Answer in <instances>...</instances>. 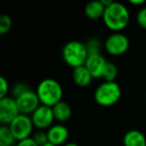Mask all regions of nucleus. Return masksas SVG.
Segmentation results:
<instances>
[{
    "label": "nucleus",
    "instance_id": "f257e3e1",
    "mask_svg": "<svg viewBox=\"0 0 146 146\" xmlns=\"http://www.w3.org/2000/svg\"><path fill=\"white\" fill-rule=\"evenodd\" d=\"M130 15L129 10L124 4L113 1L110 6L106 7L104 17V23L110 30L113 32H120L129 23Z\"/></svg>",
    "mask_w": 146,
    "mask_h": 146
},
{
    "label": "nucleus",
    "instance_id": "f03ea898",
    "mask_svg": "<svg viewBox=\"0 0 146 146\" xmlns=\"http://www.w3.org/2000/svg\"><path fill=\"white\" fill-rule=\"evenodd\" d=\"M36 93L42 105L53 107L63 98V87L61 83L53 78H46L39 82Z\"/></svg>",
    "mask_w": 146,
    "mask_h": 146
},
{
    "label": "nucleus",
    "instance_id": "7ed1b4c3",
    "mask_svg": "<svg viewBox=\"0 0 146 146\" xmlns=\"http://www.w3.org/2000/svg\"><path fill=\"white\" fill-rule=\"evenodd\" d=\"M62 56L70 67L77 68L85 65L88 53L85 43L78 40H71L64 45Z\"/></svg>",
    "mask_w": 146,
    "mask_h": 146
},
{
    "label": "nucleus",
    "instance_id": "20e7f679",
    "mask_svg": "<svg viewBox=\"0 0 146 146\" xmlns=\"http://www.w3.org/2000/svg\"><path fill=\"white\" fill-rule=\"evenodd\" d=\"M94 97L98 105L110 107L119 101L121 97V88L115 81H104L96 89Z\"/></svg>",
    "mask_w": 146,
    "mask_h": 146
},
{
    "label": "nucleus",
    "instance_id": "39448f33",
    "mask_svg": "<svg viewBox=\"0 0 146 146\" xmlns=\"http://www.w3.org/2000/svg\"><path fill=\"white\" fill-rule=\"evenodd\" d=\"M8 126L14 138L17 141L31 137L33 128H34V124H33L30 115L21 114V113Z\"/></svg>",
    "mask_w": 146,
    "mask_h": 146
},
{
    "label": "nucleus",
    "instance_id": "423d86ee",
    "mask_svg": "<svg viewBox=\"0 0 146 146\" xmlns=\"http://www.w3.org/2000/svg\"><path fill=\"white\" fill-rule=\"evenodd\" d=\"M104 48L108 54L112 56H120L129 48V39L121 32H113L106 38Z\"/></svg>",
    "mask_w": 146,
    "mask_h": 146
},
{
    "label": "nucleus",
    "instance_id": "0eeeda50",
    "mask_svg": "<svg viewBox=\"0 0 146 146\" xmlns=\"http://www.w3.org/2000/svg\"><path fill=\"white\" fill-rule=\"evenodd\" d=\"M34 127H37L39 130H48L53 125L55 120L53 108L41 104L32 114L30 115Z\"/></svg>",
    "mask_w": 146,
    "mask_h": 146
},
{
    "label": "nucleus",
    "instance_id": "6e6552de",
    "mask_svg": "<svg viewBox=\"0 0 146 146\" xmlns=\"http://www.w3.org/2000/svg\"><path fill=\"white\" fill-rule=\"evenodd\" d=\"M15 100L19 112L25 115H31L41 105L36 91H33L32 89L26 91Z\"/></svg>",
    "mask_w": 146,
    "mask_h": 146
},
{
    "label": "nucleus",
    "instance_id": "1a4fd4ad",
    "mask_svg": "<svg viewBox=\"0 0 146 146\" xmlns=\"http://www.w3.org/2000/svg\"><path fill=\"white\" fill-rule=\"evenodd\" d=\"M20 114L16 100L12 96H6L0 100V123L9 125Z\"/></svg>",
    "mask_w": 146,
    "mask_h": 146
},
{
    "label": "nucleus",
    "instance_id": "9d476101",
    "mask_svg": "<svg viewBox=\"0 0 146 146\" xmlns=\"http://www.w3.org/2000/svg\"><path fill=\"white\" fill-rule=\"evenodd\" d=\"M108 61L102 54L88 55L85 66L88 68L92 78H102Z\"/></svg>",
    "mask_w": 146,
    "mask_h": 146
},
{
    "label": "nucleus",
    "instance_id": "9b49d317",
    "mask_svg": "<svg viewBox=\"0 0 146 146\" xmlns=\"http://www.w3.org/2000/svg\"><path fill=\"white\" fill-rule=\"evenodd\" d=\"M47 135H48V139L50 143L62 146L67 143V140L69 138V130L62 123L53 124L47 130Z\"/></svg>",
    "mask_w": 146,
    "mask_h": 146
},
{
    "label": "nucleus",
    "instance_id": "f8f14e48",
    "mask_svg": "<svg viewBox=\"0 0 146 146\" xmlns=\"http://www.w3.org/2000/svg\"><path fill=\"white\" fill-rule=\"evenodd\" d=\"M106 6L102 4V0H94L86 5L85 14L88 18L92 20H98L104 17Z\"/></svg>",
    "mask_w": 146,
    "mask_h": 146
},
{
    "label": "nucleus",
    "instance_id": "ddd939ff",
    "mask_svg": "<svg viewBox=\"0 0 146 146\" xmlns=\"http://www.w3.org/2000/svg\"><path fill=\"white\" fill-rule=\"evenodd\" d=\"M94 79L92 74L88 70V68L83 65V66L74 68L73 71V80L76 83V85L80 87H87L92 83V80Z\"/></svg>",
    "mask_w": 146,
    "mask_h": 146
},
{
    "label": "nucleus",
    "instance_id": "4468645a",
    "mask_svg": "<svg viewBox=\"0 0 146 146\" xmlns=\"http://www.w3.org/2000/svg\"><path fill=\"white\" fill-rule=\"evenodd\" d=\"M124 146H146V137L141 131L132 129L127 131L123 136Z\"/></svg>",
    "mask_w": 146,
    "mask_h": 146
},
{
    "label": "nucleus",
    "instance_id": "2eb2a0df",
    "mask_svg": "<svg viewBox=\"0 0 146 146\" xmlns=\"http://www.w3.org/2000/svg\"><path fill=\"white\" fill-rule=\"evenodd\" d=\"M53 113H54L55 120L59 121L60 123H63L68 121L72 116V108L70 104L66 101H60L55 106H53Z\"/></svg>",
    "mask_w": 146,
    "mask_h": 146
},
{
    "label": "nucleus",
    "instance_id": "dca6fc26",
    "mask_svg": "<svg viewBox=\"0 0 146 146\" xmlns=\"http://www.w3.org/2000/svg\"><path fill=\"white\" fill-rule=\"evenodd\" d=\"M14 138L8 125H0V146H13Z\"/></svg>",
    "mask_w": 146,
    "mask_h": 146
},
{
    "label": "nucleus",
    "instance_id": "f3484780",
    "mask_svg": "<svg viewBox=\"0 0 146 146\" xmlns=\"http://www.w3.org/2000/svg\"><path fill=\"white\" fill-rule=\"evenodd\" d=\"M117 73H118V70H117L116 65L112 62H108L102 78L104 79V81L112 82V81L115 80Z\"/></svg>",
    "mask_w": 146,
    "mask_h": 146
},
{
    "label": "nucleus",
    "instance_id": "a211bd4d",
    "mask_svg": "<svg viewBox=\"0 0 146 146\" xmlns=\"http://www.w3.org/2000/svg\"><path fill=\"white\" fill-rule=\"evenodd\" d=\"M88 55L92 54H100L102 50V43L98 38H90L85 43Z\"/></svg>",
    "mask_w": 146,
    "mask_h": 146
},
{
    "label": "nucleus",
    "instance_id": "6ab92c4d",
    "mask_svg": "<svg viewBox=\"0 0 146 146\" xmlns=\"http://www.w3.org/2000/svg\"><path fill=\"white\" fill-rule=\"evenodd\" d=\"M12 27V19L8 14H0V35H5Z\"/></svg>",
    "mask_w": 146,
    "mask_h": 146
},
{
    "label": "nucleus",
    "instance_id": "aec40b11",
    "mask_svg": "<svg viewBox=\"0 0 146 146\" xmlns=\"http://www.w3.org/2000/svg\"><path fill=\"white\" fill-rule=\"evenodd\" d=\"M30 90V87L24 82H17L13 85V87L11 88V93L12 97L14 99H16L17 97H19L20 95H22L23 93H25L26 91Z\"/></svg>",
    "mask_w": 146,
    "mask_h": 146
},
{
    "label": "nucleus",
    "instance_id": "412c9836",
    "mask_svg": "<svg viewBox=\"0 0 146 146\" xmlns=\"http://www.w3.org/2000/svg\"><path fill=\"white\" fill-rule=\"evenodd\" d=\"M33 139L35 140V142L37 143L39 146H43L49 142L48 135H47V131L44 130H38L37 132L34 133L33 135Z\"/></svg>",
    "mask_w": 146,
    "mask_h": 146
},
{
    "label": "nucleus",
    "instance_id": "4be33fe9",
    "mask_svg": "<svg viewBox=\"0 0 146 146\" xmlns=\"http://www.w3.org/2000/svg\"><path fill=\"white\" fill-rule=\"evenodd\" d=\"M136 21L141 28L146 30V7H141L136 13Z\"/></svg>",
    "mask_w": 146,
    "mask_h": 146
},
{
    "label": "nucleus",
    "instance_id": "5701e85b",
    "mask_svg": "<svg viewBox=\"0 0 146 146\" xmlns=\"http://www.w3.org/2000/svg\"><path fill=\"white\" fill-rule=\"evenodd\" d=\"M9 83H8L7 79L3 76L0 75V100L6 97L9 92Z\"/></svg>",
    "mask_w": 146,
    "mask_h": 146
},
{
    "label": "nucleus",
    "instance_id": "b1692460",
    "mask_svg": "<svg viewBox=\"0 0 146 146\" xmlns=\"http://www.w3.org/2000/svg\"><path fill=\"white\" fill-rule=\"evenodd\" d=\"M15 146H39V145L35 142L33 137H28V138L17 141V143L15 144Z\"/></svg>",
    "mask_w": 146,
    "mask_h": 146
},
{
    "label": "nucleus",
    "instance_id": "393cba45",
    "mask_svg": "<svg viewBox=\"0 0 146 146\" xmlns=\"http://www.w3.org/2000/svg\"><path fill=\"white\" fill-rule=\"evenodd\" d=\"M129 3L134 6H142L145 3V0H130Z\"/></svg>",
    "mask_w": 146,
    "mask_h": 146
},
{
    "label": "nucleus",
    "instance_id": "a878e982",
    "mask_svg": "<svg viewBox=\"0 0 146 146\" xmlns=\"http://www.w3.org/2000/svg\"><path fill=\"white\" fill-rule=\"evenodd\" d=\"M63 146H80V145L77 144V143H75V142H67L65 145H63Z\"/></svg>",
    "mask_w": 146,
    "mask_h": 146
},
{
    "label": "nucleus",
    "instance_id": "bb28decb",
    "mask_svg": "<svg viewBox=\"0 0 146 146\" xmlns=\"http://www.w3.org/2000/svg\"><path fill=\"white\" fill-rule=\"evenodd\" d=\"M43 146H58V145H55V144H52V143L48 142L47 144H45V145H43Z\"/></svg>",
    "mask_w": 146,
    "mask_h": 146
}]
</instances>
